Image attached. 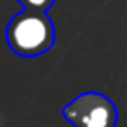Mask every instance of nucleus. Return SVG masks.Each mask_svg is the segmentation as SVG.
<instances>
[{
	"label": "nucleus",
	"instance_id": "nucleus-1",
	"mask_svg": "<svg viewBox=\"0 0 127 127\" xmlns=\"http://www.w3.org/2000/svg\"><path fill=\"white\" fill-rule=\"evenodd\" d=\"M6 41L17 56L36 58L51 51L56 41V30L47 11L23 9L11 17L6 28Z\"/></svg>",
	"mask_w": 127,
	"mask_h": 127
},
{
	"label": "nucleus",
	"instance_id": "nucleus-2",
	"mask_svg": "<svg viewBox=\"0 0 127 127\" xmlns=\"http://www.w3.org/2000/svg\"><path fill=\"white\" fill-rule=\"evenodd\" d=\"M73 127H116L118 108L105 94L84 92L69 101L62 110Z\"/></svg>",
	"mask_w": 127,
	"mask_h": 127
},
{
	"label": "nucleus",
	"instance_id": "nucleus-3",
	"mask_svg": "<svg viewBox=\"0 0 127 127\" xmlns=\"http://www.w3.org/2000/svg\"><path fill=\"white\" fill-rule=\"evenodd\" d=\"M24 9H36V11H49L54 4V0H19Z\"/></svg>",
	"mask_w": 127,
	"mask_h": 127
}]
</instances>
